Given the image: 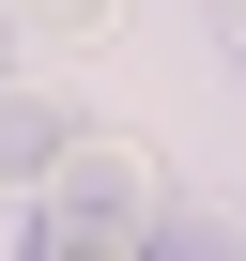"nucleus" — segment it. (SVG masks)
Masks as SVG:
<instances>
[{"label":"nucleus","instance_id":"f257e3e1","mask_svg":"<svg viewBox=\"0 0 246 261\" xmlns=\"http://www.w3.org/2000/svg\"><path fill=\"white\" fill-rule=\"evenodd\" d=\"M154 215H169L154 154H139V139H108V123H77L62 169L31 185V261H123V246H154Z\"/></svg>","mask_w":246,"mask_h":261},{"label":"nucleus","instance_id":"f03ea898","mask_svg":"<svg viewBox=\"0 0 246 261\" xmlns=\"http://www.w3.org/2000/svg\"><path fill=\"white\" fill-rule=\"evenodd\" d=\"M62 139H77V108H62V92H16V77H0V185H16V200L62 169Z\"/></svg>","mask_w":246,"mask_h":261},{"label":"nucleus","instance_id":"7ed1b4c3","mask_svg":"<svg viewBox=\"0 0 246 261\" xmlns=\"http://www.w3.org/2000/svg\"><path fill=\"white\" fill-rule=\"evenodd\" d=\"M16 31H62V46H92V31H123V0H16Z\"/></svg>","mask_w":246,"mask_h":261},{"label":"nucleus","instance_id":"20e7f679","mask_svg":"<svg viewBox=\"0 0 246 261\" xmlns=\"http://www.w3.org/2000/svg\"><path fill=\"white\" fill-rule=\"evenodd\" d=\"M215 46H231V62H246V0H215Z\"/></svg>","mask_w":246,"mask_h":261},{"label":"nucleus","instance_id":"39448f33","mask_svg":"<svg viewBox=\"0 0 246 261\" xmlns=\"http://www.w3.org/2000/svg\"><path fill=\"white\" fill-rule=\"evenodd\" d=\"M0 46H16V0H0Z\"/></svg>","mask_w":246,"mask_h":261}]
</instances>
